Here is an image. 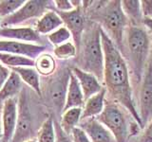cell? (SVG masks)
Masks as SVG:
<instances>
[{
	"mask_svg": "<svg viewBox=\"0 0 152 142\" xmlns=\"http://www.w3.org/2000/svg\"><path fill=\"white\" fill-rule=\"evenodd\" d=\"M27 142H37V139H31V140H28Z\"/></svg>",
	"mask_w": 152,
	"mask_h": 142,
	"instance_id": "8d00e7d4",
	"label": "cell"
},
{
	"mask_svg": "<svg viewBox=\"0 0 152 142\" xmlns=\"http://www.w3.org/2000/svg\"><path fill=\"white\" fill-rule=\"evenodd\" d=\"M85 102L86 99L84 97L82 88L80 86V83L77 78L75 77V75L71 71L64 111L69 110L70 108H76V107L83 108L85 105Z\"/></svg>",
	"mask_w": 152,
	"mask_h": 142,
	"instance_id": "2e32d148",
	"label": "cell"
},
{
	"mask_svg": "<svg viewBox=\"0 0 152 142\" xmlns=\"http://www.w3.org/2000/svg\"><path fill=\"white\" fill-rule=\"evenodd\" d=\"M22 88V80L19 75L12 70L8 80L0 89V101H5L9 99L15 98L16 95L20 94Z\"/></svg>",
	"mask_w": 152,
	"mask_h": 142,
	"instance_id": "d6986e66",
	"label": "cell"
},
{
	"mask_svg": "<svg viewBox=\"0 0 152 142\" xmlns=\"http://www.w3.org/2000/svg\"><path fill=\"white\" fill-rule=\"evenodd\" d=\"M150 58L152 59V40H151V52H150Z\"/></svg>",
	"mask_w": 152,
	"mask_h": 142,
	"instance_id": "74e56055",
	"label": "cell"
},
{
	"mask_svg": "<svg viewBox=\"0 0 152 142\" xmlns=\"http://www.w3.org/2000/svg\"><path fill=\"white\" fill-rule=\"evenodd\" d=\"M61 17L62 21L64 23V26L68 28L72 36V42L77 49V51L80 49L81 42L84 31L86 30L87 22H86L85 12L83 8L74 9L70 12H58L54 9Z\"/></svg>",
	"mask_w": 152,
	"mask_h": 142,
	"instance_id": "9c48e42d",
	"label": "cell"
},
{
	"mask_svg": "<svg viewBox=\"0 0 152 142\" xmlns=\"http://www.w3.org/2000/svg\"><path fill=\"white\" fill-rule=\"evenodd\" d=\"M37 142H56V131L53 118L49 117L43 122L37 134Z\"/></svg>",
	"mask_w": 152,
	"mask_h": 142,
	"instance_id": "d4e9b609",
	"label": "cell"
},
{
	"mask_svg": "<svg viewBox=\"0 0 152 142\" xmlns=\"http://www.w3.org/2000/svg\"><path fill=\"white\" fill-rule=\"evenodd\" d=\"M141 9L144 18H152V0H141Z\"/></svg>",
	"mask_w": 152,
	"mask_h": 142,
	"instance_id": "d6a6232c",
	"label": "cell"
},
{
	"mask_svg": "<svg viewBox=\"0 0 152 142\" xmlns=\"http://www.w3.org/2000/svg\"><path fill=\"white\" fill-rule=\"evenodd\" d=\"M50 2L46 0H28L12 15L3 18L1 27L11 28L31 20L33 18H40L43 14L49 11Z\"/></svg>",
	"mask_w": 152,
	"mask_h": 142,
	"instance_id": "52a82bcc",
	"label": "cell"
},
{
	"mask_svg": "<svg viewBox=\"0 0 152 142\" xmlns=\"http://www.w3.org/2000/svg\"><path fill=\"white\" fill-rule=\"evenodd\" d=\"M35 69L39 75L50 76L56 70V61L50 54L43 53L35 60Z\"/></svg>",
	"mask_w": 152,
	"mask_h": 142,
	"instance_id": "cb8c5ba5",
	"label": "cell"
},
{
	"mask_svg": "<svg viewBox=\"0 0 152 142\" xmlns=\"http://www.w3.org/2000/svg\"><path fill=\"white\" fill-rule=\"evenodd\" d=\"M2 20H3V19H2L1 17H0V27H1V24H2Z\"/></svg>",
	"mask_w": 152,
	"mask_h": 142,
	"instance_id": "f35d334b",
	"label": "cell"
},
{
	"mask_svg": "<svg viewBox=\"0 0 152 142\" xmlns=\"http://www.w3.org/2000/svg\"><path fill=\"white\" fill-rule=\"evenodd\" d=\"M138 142H152V120L144 128Z\"/></svg>",
	"mask_w": 152,
	"mask_h": 142,
	"instance_id": "1f68e13d",
	"label": "cell"
},
{
	"mask_svg": "<svg viewBox=\"0 0 152 142\" xmlns=\"http://www.w3.org/2000/svg\"><path fill=\"white\" fill-rule=\"evenodd\" d=\"M33 120L30 112L28 96L25 89H22L18 98V118L14 135L12 142H27L32 139Z\"/></svg>",
	"mask_w": 152,
	"mask_h": 142,
	"instance_id": "ba28073f",
	"label": "cell"
},
{
	"mask_svg": "<svg viewBox=\"0 0 152 142\" xmlns=\"http://www.w3.org/2000/svg\"><path fill=\"white\" fill-rule=\"evenodd\" d=\"M11 72H12L11 69L0 63V89L2 88L3 84L8 80V78H9L10 74H11Z\"/></svg>",
	"mask_w": 152,
	"mask_h": 142,
	"instance_id": "836d02e7",
	"label": "cell"
},
{
	"mask_svg": "<svg viewBox=\"0 0 152 142\" xmlns=\"http://www.w3.org/2000/svg\"><path fill=\"white\" fill-rule=\"evenodd\" d=\"M121 5L130 25L141 27V25H142L144 15L142 12L140 0H123L121 1Z\"/></svg>",
	"mask_w": 152,
	"mask_h": 142,
	"instance_id": "ffe728a7",
	"label": "cell"
},
{
	"mask_svg": "<svg viewBox=\"0 0 152 142\" xmlns=\"http://www.w3.org/2000/svg\"><path fill=\"white\" fill-rule=\"evenodd\" d=\"M70 38H72L71 33L65 26H62L58 30H56L55 31L48 35V39L50 42V44L55 46H58L65 44V43L69 42Z\"/></svg>",
	"mask_w": 152,
	"mask_h": 142,
	"instance_id": "83f0119b",
	"label": "cell"
},
{
	"mask_svg": "<svg viewBox=\"0 0 152 142\" xmlns=\"http://www.w3.org/2000/svg\"><path fill=\"white\" fill-rule=\"evenodd\" d=\"M2 113H3V101H0V142H2Z\"/></svg>",
	"mask_w": 152,
	"mask_h": 142,
	"instance_id": "d590c367",
	"label": "cell"
},
{
	"mask_svg": "<svg viewBox=\"0 0 152 142\" xmlns=\"http://www.w3.org/2000/svg\"><path fill=\"white\" fill-rule=\"evenodd\" d=\"M101 30L102 28L97 22L89 21L87 23L79 49L81 52V66L79 68L94 75L103 83L104 55Z\"/></svg>",
	"mask_w": 152,
	"mask_h": 142,
	"instance_id": "3957f363",
	"label": "cell"
},
{
	"mask_svg": "<svg viewBox=\"0 0 152 142\" xmlns=\"http://www.w3.org/2000/svg\"><path fill=\"white\" fill-rule=\"evenodd\" d=\"M102 45L104 55L103 83L107 90V99L116 101L130 114L141 129L142 123L134 101L130 73L122 52L102 28Z\"/></svg>",
	"mask_w": 152,
	"mask_h": 142,
	"instance_id": "6da1fadb",
	"label": "cell"
},
{
	"mask_svg": "<svg viewBox=\"0 0 152 142\" xmlns=\"http://www.w3.org/2000/svg\"><path fill=\"white\" fill-rule=\"evenodd\" d=\"M0 37L4 38L5 40H13L36 45L42 42L39 33L36 31V30L30 27L1 28H0Z\"/></svg>",
	"mask_w": 152,
	"mask_h": 142,
	"instance_id": "5bb4252c",
	"label": "cell"
},
{
	"mask_svg": "<svg viewBox=\"0 0 152 142\" xmlns=\"http://www.w3.org/2000/svg\"><path fill=\"white\" fill-rule=\"evenodd\" d=\"M19 75L22 82L26 83L28 86L32 88L38 94V96H42L41 85H40V75L37 70L33 67H15L11 68Z\"/></svg>",
	"mask_w": 152,
	"mask_h": 142,
	"instance_id": "7402d4cb",
	"label": "cell"
},
{
	"mask_svg": "<svg viewBox=\"0 0 152 142\" xmlns=\"http://www.w3.org/2000/svg\"><path fill=\"white\" fill-rule=\"evenodd\" d=\"M71 70L60 71L59 74L52 79L49 85V98L53 107L59 112H64L66 92H68Z\"/></svg>",
	"mask_w": 152,
	"mask_h": 142,
	"instance_id": "30bf717a",
	"label": "cell"
},
{
	"mask_svg": "<svg viewBox=\"0 0 152 142\" xmlns=\"http://www.w3.org/2000/svg\"><path fill=\"white\" fill-rule=\"evenodd\" d=\"M95 12L100 19L98 24L123 53L125 34L130 23L123 11L121 1H107V4L101 5V9H95Z\"/></svg>",
	"mask_w": 152,
	"mask_h": 142,
	"instance_id": "277c9868",
	"label": "cell"
},
{
	"mask_svg": "<svg viewBox=\"0 0 152 142\" xmlns=\"http://www.w3.org/2000/svg\"><path fill=\"white\" fill-rule=\"evenodd\" d=\"M71 139L73 142H91L86 132L80 127H76L71 132Z\"/></svg>",
	"mask_w": 152,
	"mask_h": 142,
	"instance_id": "f1b7e54d",
	"label": "cell"
},
{
	"mask_svg": "<svg viewBox=\"0 0 152 142\" xmlns=\"http://www.w3.org/2000/svg\"><path fill=\"white\" fill-rule=\"evenodd\" d=\"M129 117H132L126 108L107 99L104 110L97 117V120L110 131L117 142H127L129 136L133 135Z\"/></svg>",
	"mask_w": 152,
	"mask_h": 142,
	"instance_id": "5b68a950",
	"label": "cell"
},
{
	"mask_svg": "<svg viewBox=\"0 0 152 142\" xmlns=\"http://www.w3.org/2000/svg\"><path fill=\"white\" fill-rule=\"evenodd\" d=\"M138 113L142 129L152 120V59L147 63L142 83L138 91Z\"/></svg>",
	"mask_w": 152,
	"mask_h": 142,
	"instance_id": "8992f818",
	"label": "cell"
},
{
	"mask_svg": "<svg viewBox=\"0 0 152 142\" xmlns=\"http://www.w3.org/2000/svg\"><path fill=\"white\" fill-rule=\"evenodd\" d=\"M106 99H107L106 88H103V90H101L99 93L88 99L83 107L82 118L81 120H86V118H90V117H97L104 110Z\"/></svg>",
	"mask_w": 152,
	"mask_h": 142,
	"instance_id": "ac0fdd59",
	"label": "cell"
},
{
	"mask_svg": "<svg viewBox=\"0 0 152 142\" xmlns=\"http://www.w3.org/2000/svg\"><path fill=\"white\" fill-rule=\"evenodd\" d=\"M151 39L142 27L129 25L124 42V58L128 65L133 93H138L150 59ZM123 54V53H122Z\"/></svg>",
	"mask_w": 152,
	"mask_h": 142,
	"instance_id": "7a4b0ae2",
	"label": "cell"
},
{
	"mask_svg": "<svg viewBox=\"0 0 152 142\" xmlns=\"http://www.w3.org/2000/svg\"><path fill=\"white\" fill-rule=\"evenodd\" d=\"M71 71L78 80L86 101L104 88L102 83H100V80L94 75L86 72L79 67H73Z\"/></svg>",
	"mask_w": 152,
	"mask_h": 142,
	"instance_id": "9a60e30c",
	"label": "cell"
},
{
	"mask_svg": "<svg viewBox=\"0 0 152 142\" xmlns=\"http://www.w3.org/2000/svg\"><path fill=\"white\" fill-rule=\"evenodd\" d=\"M0 63L10 69L15 67H33L35 66V60L27 58L25 56L2 53V52H0Z\"/></svg>",
	"mask_w": 152,
	"mask_h": 142,
	"instance_id": "603a6c76",
	"label": "cell"
},
{
	"mask_svg": "<svg viewBox=\"0 0 152 142\" xmlns=\"http://www.w3.org/2000/svg\"><path fill=\"white\" fill-rule=\"evenodd\" d=\"M18 118V99H9L3 102L2 113V142H12Z\"/></svg>",
	"mask_w": 152,
	"mask_h": 142,
	"instance_id": "7c38bea8",
	"label": "cell"
},
{
	"mask_svg": "<svg viewBox=\"0 0 152 142\" xmlns=\"http://www.w3.org/2000/svg\"><path fill=\"white\" fill-rule=\"evenodd\" d=\"M62 26H64V23L58 13L54 9H49L37 21L35 30L40 35H49Z\"/></svg>",
	"mask_w": 152,
	"mask_h": 142,
	"instance_id": "e0dca14e",
	"label": "cell"
},
{
	"mask_svg": "<svg viewBox=\"0 0 152 142\" xmlns=\"http://www.w3.org/2000/svg\"><path fill=\"white\" fill-rule=\"evenodd\" d=\"M55 131H56V142H73L71 139V136L66 135V133L62 130L59 123L54 122Z\"/></svg>",
	"mask_w": 152,
	"mask_h": 142,
	"instance_id": "4dcf8cb0",
	"label": "cell"
},
{
	"mask_svg": "<svg viewBox=\"0 0 152 142\" xmlns=\"http://www.w3.org/2000/svg\"><path fill=\"white\" fill-rule=\"evenodd\" d=\"M53 54L57 59L60 60H68L71 59L77 54V49L73 42H68L65 44L55 46L53 49Z\"/></svg>",
	"mask_w": 152,
	"mask_h": 142,
	"instance_id": "484cf974",
	"label": "cell"
},
{
	"mask_svg": "<svg viewBox=\"0 0 152 142\" xmlns=\"http://www.w3.org/2000/svg\"><path fill=\"white\" fill-rule=\"evenodd\" d=\"M46 46L42 45L30 44L13 40H0V52L14 55L25 56L27 58L36 60L44 53Z\"/></svg>",
	"mask_w": 152,
	"mask_h": 142,
	"instance_id": "8fae6325",
	"label": "cell"
},
{
	"mask_svg": "<svg viewBox=\"0 0 152 142\" xmlns=\"http://www.w3.org/2000/svg\"><path fill=\"white\" fill-rule=\"evenodd\" d=\"M25 3V0H0V17L12 15Z\"/></svg>",
	"mask_w": 152,
	"mask_h": 142,
	"instance_id": "4316f807",
	"label": "cell"
},
{
	"mask_svg": "<svg viewBox=\"0 0 152 142\" xmlns=\"http://www.w3.org/2000/svg\"><path fill=\"white\" fill-rule=\"evenodd\" d=\"M53 4L56 8L55 9L58 12H70L74 9V7L69 0H55Z\"/></svg>",
	"mask_w": 152,
	"mask_h": 142,
	"instance_id": "f546056e",
	"label": "cell"
},
{
	"mask_svg": "<svg viewBox=\"0 0 152 142\" xmlns=\"http://www.w3.org/2000/svg\"><path fill=\"white\" fill-rule=\"evenodd\" d=\"M83 108L76 107L64 111L61 117L60 126L66 135H70L74 128L78 127L82 118Z\"/></svg>",
	"mask_w": 152,
	"mask_h": 142,
	"instance_id": "44dd1931",
	"label": "cell"
},
{
	"mask_svg": "<svg viewBox=\"0 0 152 142\" xmlns=\"http://www.w3.org/2000/svg\"><path fill=\"white\" fill-rule=\"evenodd\" d=\"M142 26L145 27V30L147 31V33L152 35V18H144Z\"/></svg>",
	"mask_w": 152,
	"mask_h": 142,
	"instance_id": "e575fe53",
	"label": "cell"
},
{
	"mask_svg": "<svg viewBox=\"0 0 152 142\" xmlns=\"http://www.w3.org/2000/svg\"><path fill=\"white\" fill-rule=\"evenodd\" d=\"M78 127L86 132L91 142H117L110 131L97 117L81 120Z\"/></svg>",
	"mask_w": 152,
	"mask_h": 142,
	"instance_id": "4fadbf2b",
	"label": "cell"
}]
</instances>
